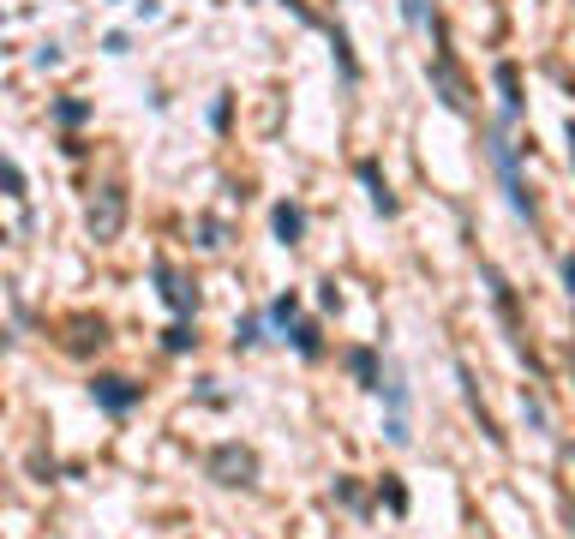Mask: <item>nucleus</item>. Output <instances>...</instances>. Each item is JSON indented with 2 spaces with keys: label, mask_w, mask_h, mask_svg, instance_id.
<instances>
[{
  "label": "nucleus",
  "mask_w": 575,
  "mask_h": 539,
  "mask_svg": "<svg viewBox=\"0 0 575 539\" xmlns=\"http://www.w3.org/2000/svg\"><path fill=\"white\" fill-rule=\"evenodd\" d=\"M294 318H300V294L288 288V294H276V300H270V312H264V324H276V330H288Z\"/></svg>",
  "instance_id": "nucleus-17"
},
{
  "label": "nucleus",
  "mask_w": 575,
  "mask_h": 539,
  "mask_svg": "<svg viewBox=\"0 0 575 539\" xmlns=\"http://www.w3.org/2000/svg\"><path fill=\"white\" fill-rule=\"evenodd\" d=\"M378 504H384L390 516H408V504H414V498H408L402 474H384V480H378Z\"/></svg>",
  "instance_id": "nucleus-16"
},
{
  "label": "nucleus",
  "mask_w": 575,
  "mask_h": 539,
  "mask_svg": "<svg viewBox=\"0 0 575 539\" xmlns=\"http://www.w3.org/2000/svg\"><path fill=\"white\" fill-rule=\"evenodd\" d=\"M330 54H336V66H342V84H360V60H354V42H348L342 24L330 30Z\"/></svg>",
  "instance_id": "nucleus-15"
},
{
  "label": "nucleus",
  "mask_w": 575,
  "mask_h": 539,
  "mask_svg": "<svg viewBox=\"0 0 575 539\" xmlns=\"http://www.w3.org/2000/svg\"><path fill=\"white\" fill-rule=\"evenodd\" d=\"M204 474H210L216 486H252V480H258V456H252L246 444H216V450L204 456Z\"/></svg>",
  "instance_id": "nucleus-2"
},
{
  "label": "nucleus",
  "mask_w": 575,
  "mask_h": 539,
  "mask_svg": "<svg viewBox=\"0 0 575 539\" xmlns=\"http://www.w3.org/2000/svg\"><path fill=\"white\" fill-rule=\"evenodd\" d=\"M348 372H354L360 390H378V384H384V360H378V348H348Z\"/></svg>",
  "instance_id": "nucleus-13"
},
{
  "label": "nucleus",
  "mask_w": 575,
  "mask_h": 539,
  "mask_svg": "<svg viewBox=\"0 0 575 539\" xmlns=\"http://www.w3.org/2000/svg\"><path fill=\"white\" fill-rule=\"evenodd\" d=\"M258 342H264V318H258V312H246V318L234 324V348L246 354V348H258Z\"/></svg>",
  "instance_id": "nucleus-21"
},
{
  "label": "nucleus",
  "mask_w": 575,
  "mask_h": 539,
  "mask_svg": "<svg viewBox=\"0 0 575 539\" xmlns=\"http://www.w3.org/2000/svg\"><path fill=\"white\" fill-rule=\"evenodd\" d=\"M90 402L120 420V414H132V408L144 402V384H132V378H120V372H96V378H90Z\"/></svg>",
  "instance_id": "nucleus-3"
},
{
  "label": "nucleus",
  "mask_w": 575,
  "mask_h": 539,
  "mask_svg": "<svg viewBox=\"0 0 575 539\" xmlns=\"http://www.w3.org/2000/svg\"><path fill=\"white\" fill-rule=\"evenodd\" d=\"M282 6H294V12H300V18H306V24H312V12H306V0H282Z\"/></svg>",
  "instance_id": "nucleus-30"
},
{
  "label": "nucleus",
  "mask_w": 575,
  "mask_h": 539,
  "mask_svg": "<svg viewBox=\"0 0 575 539\" xmlns=\"http://www.w3.org/2000/svg\"><path fill=\"white\" fill-rule=\"evenodd\" d=\"M456 384H462V402H468V414L480 420L486 444H492V450H504V432H498V420L486 414V402H480V390H474V366H468V360H456Z\"/></svg>",
  "instance_id": "nucleus-10"
},
{
  "label": "nucleus",
  "mask_w": 575,
  "mask_h": 539,
  "mask_svg": "<svg viewBox=\"0 0 575 539\" xmlns=\"http://www.w3.org/2000/svg\"><path fill=\"white\" fill-rule=\"evenodd\" d=\"M54 120H60V126H84V120H90V102L66 96V102H54Z\"/></svg>",
  "instance_id": "nucleus-22"
},
{
  "label": "nucleus",
  "mask_w": 575,
  "mask_h": 539,
  "mask_svg": "<svg viewBox=\"0 0 575 539\" xmlns=\"http://www.w3.org/2000/svg\"><path fill=\"white\" fill-rule=\"evenodd\" d=\"M330 498H336V504H342V510H354V516H366V510H372V504H366V492H360V486H354V480H348V474H342V480H336V486H330Z\"/></svg>",
  "instance_id": "nucleus-20"
},
{
  "label": "nucleus",
  "mask_w": 575,
  "mask_h": 539,
  "mask_svg": "<svg viewBox=\"0 0 575 539\" xmlns=\"http://www.w3.org/2000/svg\"><path fill=\"white\" fill-rule=\"evenodd\" d=\"M198 246L216 252V246H222V222H204V228H198Z\"/></svg>",
  "instance_id": "nucleus-25"
},
{
  "label": "nucleus",
  "mask_w": 575,
  "mask_h": 539,
  "mask_svg": "<svg viewBox=\"0 0 575 539\" xmlns=\"http://www.w3.org/2000/svg\"><path fill=\"white\" fill-rule=\"evenodd\" d=\"M162 348H168V354H192V348H198V336H192V318L168 324V330H162Z\"/></svg>",
  "instance_id": "nucleus-19"
},
{
  "label": "nucleus",
  "mask_w": 575,
  "mask_h": 539,
  "mask_svg": "<svg viewBox=\"0 0 575 539\" xmlns=\"http://www.w3.org/2000/svg\"><path fill=\"white\" fill-rule=\"evenodd\" d=\"M270 228H276L282 246H300V240H306V210H300L294 198H282V204L270 210Z\"/></svg>",
  "instance_id": "nucleus-11"
},
{
  "label": "nucleus",
  "mask_w": 575,
  "mask_h": 539,
  "mask_svg": "<svg viewBox=\"0 0 575 539\" xmlns=\"http://www.w3.org/2000/svg\"><path fill=\"white\" fill-rule=\"evenodd\" d=\"M156 282H162L156 294H162V300H168L180 318H198V288H192V282H186V276H180L168 258H156Z\"/></svg>",
  "instance_id": "nucleus-6"
},
{
  "label": "nucleus",
  "mask_w": 575,
  "mask_h": 539,
  "mask_svg": "<svg viewBox=\"0 0 575 539\" xmlns=\"http://www.w3.org/2000/svg\"><path fill=\"white\" fill-rule=\"evenodd\" d=\"M486 156H492V168H498V186H504L510 210H516L522 222H534V216H540V204H534V192H528V180H522V162H516V144H510V126H504V120L492 126Z\"/></svg>",
  "instance_id": "nucleus-1"
},
{
  "label": "nucleus",
  "mask_w": 575,
  "mask_h": 539,
  "mask_svg": "<svg viewBox=\"0 0 575 539\" xmlns=\"http://www.w3.org/2000/svg\"><path fill=\"white\" fill-rule=\"evenodd\" d=\"M210 126H216V132L228 126V96H216V102H210Z\"/></svg>",
  "instance_id": "nucleus-27"
},
{
  "label": "nucleus",
  "mask_w": 575,
  "mask_h": 539,
  "mask_svg": "<svg viewBox=\"0 0 575 539\" xmlns=\"http://www.w3.org/2000/svg\"><path fill=\"white\" fill-rule=\"evenodd\" d=\"M486 276V288H492V306H498V318H504V330H510V342H516V354H522V318H516V288L504 282V270H480Z\"/></svg>",
  "instance_id": "nucleus-9"
},
{
  "label": "nucleus",
  "mask_w": 575,
  "mask_h": 539,
  "mask_svg": "<svg viewBox=\"0 0 575 539\" xmlns=\"http://www.w3.org/2000/svg\"><path fill=\"white\" fill-rule=\"evenodd\" d=\"M36 66H60V42H42L36 48Z\"/></svg>",
  "instance_id": "nucleus-26"
},
{
  "label": "nucleus",
  "mask_w": 575,
  "mask_h": 539,
  "mask_svg": "<svg viewBox=\"0 0 575 539\" xmlns=\"http://www.w3.org/2000/svg\"><path fill=\"white\" fill-rule=\"evenodd\" d=\"M522 420H528V432H540V438H552V414H546V402H540L534 390H522Z\"/></svg>",
  "instance_id": "nucleus-18"
},
{
  "label": "nucleus",
  "mask_w": 575,
  "mask_h": 539,
  "mask_svg": "<svg viewBox=\"0 0 575 539\" xmlns=\"http://www.w3.org/2000/svg\"><path fill=\"white\" fill-rule=\"evenodd\" d=\"M84 222H90L96 240H114L120 222H126V192H120V186H102V192L90 198V216H84Z\"/></svg>",
  "instance_id": "nucleus-4"
},
{
  "label": "nucleus",
  "mask_w": 575,
  "mask_h": 539,
  "mask_svg": "<svg viewBox=\"0 0 575 539\" xmlns=\"http://www.w3.org/2000/svg\"><path fill=\"white\" fill-rule=\"evenodd\" d=\"M492 84H498L504 126H516V120H522V66H516V60H498V66H492Z\"/></svg>",
  "instance_id": "nucleus-7"
},
{
  "label": "nucleus",
  "mask_w": 575,
  "mask_h": 539,
  "mask_svg": "<svg viewBox=\"0 0 575 539\" xmlns=\"http://www.w3.org/2000/svg\"><path fill=\"white\" fill-rule=\"evenodd\" d=\"M564 138H570V162H575V114L564 120Z\"/></svg>",
  "instance_id": "nucleus-29"
},
{
  "label": "nucleus",
  "mask_w": 575,
  "mask_h": 539,
  "mask_svg": "<svg viewBox=\"0 0 575 539\" xmlns=\"http://www.w3.org/2000/svg\"><path fill=\"white\" fill-rule=\"evenodd\" d=\"M378 396H384V408H390L396 420H408V402H414V396H408V378H402L396 366L384 372V384H378Z\"/></svg>",
  "instance_id": "nucleus-14"
},
{
  "label": "nucleus",
  "mask_w": 575,
  "mask_h": 539,
  "mask_svg": "<svg viewBox=\"0 0 575 539\" xmlns=\"http://www.w3.org/2000/svg\"><path fill=\"white\" fill-rule=\"evenodd\" d=\"M402 24L426 30V24H432V6H426V0H402Z\"/></svg>",
  "instance_id": "nucleus-24"
},
{
  "label": "nucleus",
  "mask_w": 575,
  "mask_h": 539,
  "mask_svg": "<svg viewBox=\"0 0 575 539\" xmlns=\"http://www.w3.org/2000/svg\"><path fill=\"white\" fill-rule=\"evenodd\" d=\"M558 270H564V294H570V300H575V252H570V258H564V264H558Z\"/></svg>",
  "instance_id": "nucleus-28"
},
{
  "label": "nucleus",
  "mask_w": 575,
  "mask_h": 539,
  "mask_svg": "<svg viewBox=\"0 0 575 539\" xmlns=\"http://www.w3.org/2000/svg\"><path fill=\"white\" fill-rule=\"evenodd\" d=\"M282 342H288L300 360H324V330H318V318H294Z\"/></svg>",
  "instance_id": "nucleus-12"
},
{
  "label": "nucleus",
  "mask_w": 575,
  "mask_h": 539,
  "mask_svg": "<svg viewBox=\"0 0 575 539\" xmlns=\"http://www.w3.org/2000/svg\"><path fill=\"white\" fill-rule=\"evenodd\" d=\"M0 192H6V198H24V174H18V162H6V156H0Z\"/></svg>",
  "instance_id": "nucleus-23"
},
{
  "label": "nucleus",
  "mask_w": 575,
  "mask_h": 539,
  "mask_svg": "<svg viewBox=\"0 0 575 539\" xmlns=\"http://www.w3.org/2000/svg\"><path fill=\"white\" fill-rule=\"evenodd\" d=\"M354 174H360V186H366V198H372V210L378 216H396L402 204H396V192H390V180H384V168H378V156H360L354 162Z\"/></svg>",
  "instance_id": "nucleus-8"
},
{
  "label": "nucleus",
  "mask_w": 575,
  "mask_h": 539,
  "mask_svg": "<svg viewBox=\"0 0 575 539\" xmlns=\"http://www.w3.org/2000/svg\"><path fill=\"white\" fill-rule=\"evenodd\" d=\"M426 72H432L438 102H444L450 114H468V90H462V78H456V54H450V48H438V60H432Z\"/></svg>",
  "instance_id": "nucleus-5"
}]
</instances>
